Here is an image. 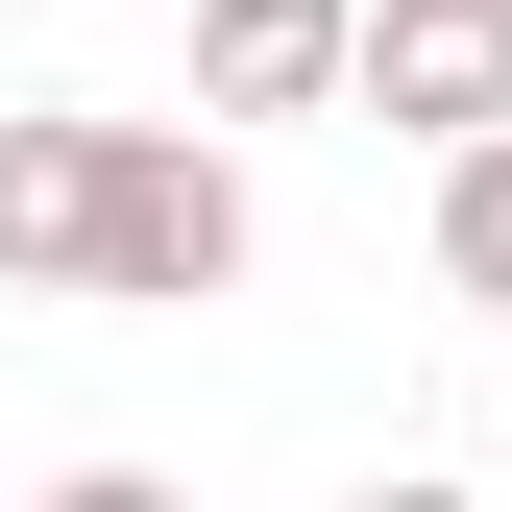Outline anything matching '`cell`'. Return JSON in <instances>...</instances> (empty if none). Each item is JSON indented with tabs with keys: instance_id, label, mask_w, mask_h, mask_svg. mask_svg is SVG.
<instances>
[{
	"instance_id": "cell-3",
	"label": "cell",
	"mask_w": 512,
	"mask_h": 512,
	"mask_svg": "<svg viewBox=\"0 0 512 512\" xmlns=\"http://www.w3.org/2000/svg\"><path fill=\"white\" fill-rule=\"evenodd\" d=\"M342 98V0H196V122H317Z\"/></svg>"
},
{
	"instance_id": "cell-1",
	"label": "cell",
	"mask_w": 512,
	"mask_h": 512,
	"mask_svg": "<svg viewBox=\"0 0 512 512\" xmlns=\"http://www.w3.org/2000/svg\"><path fill=\"white\" fill-rule=\"evenodd\" d=\"M0 269L196 317V293H244V171L196 147V122H74V98H25V122H0Z\"/></svg>"
},
{
	"instance_id": "cell-4",
	"label": "cell",
	"mask_w": 512,
	"mask_h": 512,
	"mask_svg": "<svg viewBox=\"0 0 512 512\" xmlns=\"http://www.w3.org/2000/svg\"><path fill=\"white\" fill-rule=\"evenodd\" d=\"M439 269L512 317V122H464V147H439Z\"/></svg>"
},
{
	"instance_id": "cell-2",
	"label": "cell",
	"mask_w": 512,
	"mask_h": 512,
	"mask_svg": "<svg viewBox=\"0 0 512 512\" xmlns=\"http://www.w3.org/2000/svg\"><path fill=\"white\" fill-rule=\"evenodd\" d=\"M342 98H366V122H415V147L512 122V0H342Z\"/></svg>"
}]
</instances>
